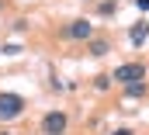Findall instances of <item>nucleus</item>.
<instances>
[{
  "label": "nucleus",
  "instance_id": "f257e3e1",
  "mask_svg": "<svg viewBox=\"0 0 149 135\" xmlns=\"http://www.w3.org/2000/svg\"><path fill=\"white\" fill-rule=\"evenodd\" d=\"M24 97L21 94H7V90H0V121H14V118H21L24 114Z\"/></svg>",
  "mask_w": 149,
  "mask_h": 135
},
{
  "label": "nucleus",
  "instance_id": "f03ea898",
  "mask_svg": "<svg viewBox=\"0 0 149 135\" xmlns=\"http://www.w3.org/2000/svg\"><path fill=\"white\" fill-rule=\"evenodd\" d=\"M135 80H146V66L142 63H121V66H114L111 73V83H135Z\"/></svg>",
  "mask_w": 149,
  "mask_h": 135
},
{
  "label": "nucleus",
  "instance_id": "7ed1b4c3",
  "mask_svg": "<svg viewBox=\"0 0 149 135\" xmlns=\"http://www.w3.org/2000/svg\"><path fill=\"white\" fill-rule=\"evenodd\" d=\"M63 38H73V42H90V38H94V24H90L87 17L70 21V24L63 28Z\"/></svg>",
  "mask_w": 149,
  "mask_h": 135
},
{
  "label": "nucleus",
  "instance_id": "20e7f679",
  "mask_svg": "<svg viewBox=\"0 0 149 135\" xmlns=\"http://www.w3.org/2000/svg\"><path fill=\"white\" fill-rule=\"evenodd\" d=\"M66 111H49L45 118H42V135H63L66 132Z\"/></svg>",
  "mask_w": 149,
  "mask_h": 135
},
{
  "label": "nucleus",
  "instance_id": "39448f33",
  "mask_svg": "<svg viewBox=\"0 0 149 135\" xmlns=\"http://www.w3.org/2000/svg\"><path fill=\"white\" fill-rule=\"evenodd\" d=\"M146 38H149V24H146V21H139V24L128 28V42H132V45H142Z\"/></svg>",
  "mask_w": 149,
  "mask_h": 135
},
{
  "label": "nucleus",
  "instance_id": "423d86ee",
  "mask_svg": "<svg viewBox=\"0 0 149 135\" xmlns=\"http://www.w3.org/2000/svg\"><path fill=\"white\" fill-rule=\"evenodd\" d=\"M146 80H135V83H125V97L128 101H135V97H146Z\"/></svg>",
  "mask_w": 149,
  "mask_h": 135
},
{
  "label": "nucleus",
  "instance_id": "0eeeda50",
  "mask_svg": "<svg viewBox=\"0 0 149 135\" xmlns=\"http://www.w3.org/2000/svg\"><path fill=\"white\" fill-rule=\"evenodd\" d=\"M108 52H111L108 38H90V56H108Z\"/></svg>",
  "mask_w": 149,
  "mask_h": 135
},
{
  "label": "nucleus",
  "instance_id": "6e6552de",
  "mask_svg": "<svg viewBox=\"0 0 149 135\" xmlns=\"http://www.w3.org/2000/svg\"><path fill=\"white\" fill-rule=\"evenodd\" d=\"M94 87H97V90H108V87H111V76H97Z\"/></svg>",
  "mask_w": 149,
  "mask_h": 135
},
{
  "label": "nucleus",
  "instance_id": "1a4fd4ad",
  "mask_svg": "<svg viewBox=\"0 0 149 135\" xmlns=\"http://www.w3.org/2000/svg\"><path fill=\"white\" fill-rule=\"evenodd\" d=\"M114 10H118V3H114V0H104V3H101V14H114Z\"/></svg>",
  "mask_w": 149,
  "mask_h": 135
},
{
  "label": "nucleus",
  "instance_id": "9d476101",
  "mask_svg": "<svg viewBox=\"0 0 149 135\" xmlns=\"http://www.w3.org/2000/svg\"><path fill=\"white\" fill-rule=\"evenodd\" d=\"M135 7L139 10H149V0H135Z\"/></svg>",
  "mask_w": 149,
  "mask_h": 135
},
{
  "label": "nucleus",
  "instance_id": "9b49d317",
  "mask_svg": "<svg viewBox=\"0 0 149 135\" xmlns=\"http://www.w3.org/2000/svg\"><path fill=\"white\" fill-rule=\"evenodd\" d=\"M111 135H132V132H128V128H114Z\"/></svg>",
  "mask_w": 149,
  "mask_h": 135
},
{
  "label": "nucleus",
  "instance_id": "f8f14e48",
  "mask_svg": "<svg viewBox=\"0 0 149 135\" xmlns=\"http://www.w3.org/2000/svg\"><path fill=\"white\" fill-rule=\"evenodd\" d=\"M0 135H10V132H0Z\"/></svg>",
  "mask_w": 149,
  "mask_h": 135
},
{
  "label": "nucleus",
  "instance_id": "ddd939ff",
  "mask_svg": "<svg viewBox=\"0 0 149 135\" xmlns=\"http://www.w3.org/2000/svg\"><path fill=\"white\" fill-rule=\"evenodd\" d=\"M0 7H3V0H0Z\"/></svg>",
  "mask_w": 149,
  "mask_h": 135
}]
</instances>
